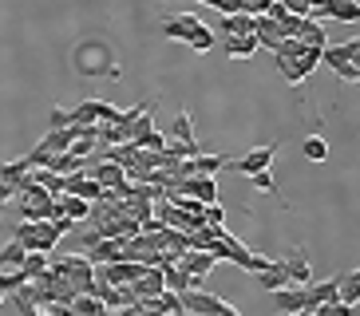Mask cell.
I'll list each match as a JSON object with an SVG mask.
<instances>
[{
    "mask_svg": "<svg viewBox=\"0 0 360 316\" xmlns=\"http://www.w3.org/2000/svg\"><path fill=\"white\" fill-rule=\"evenodd\" d=\"M206 253H210L214 261H233L238 269H245V273H254V265H257V253L250 249L245 242H238L233 233H214V242L206 245Z\"/></svg>",
    "mask_w": 360,
    "mask_h": 316,
    "instance_id": "6da1fadb",
    "label": "cell"
},
{
    "mask_svg": "<svg viewBox=\"0 0 360 316\" xmlns=\"http://www.w3.org/2000/svg\"><path fill=\"white\" fill-rule=\"evenodd\" d=\"M12 242H20L28 253H56L60 233L52 230V221H20L12 230Z\"/></svg>",
    "mask_w": 360,
    "mask_h": 316,
    "instance_id": "7a4b0ae2",
    "label": "cell"
},
{
    "mask_svg": "<svg viewBox=\"0 0 360 316\" xmlns=\"http://www.w3.org/2000/svg\"><path fill=\"white\" fill-rule=\"evenodd\" d=\"M48 269H56L60 277H68V284H72L75 293H87L91 289V281H96V265L87 261L84 253H75V257H48Z\"/></svg>",
    "mask_w": 360,
    "mask_h": 316,
    "instance_id": "3957f363",
    "label": "cell"
},
{
    "mask_svg": "<svg viewBox=\"0 0 360 316\" xmlns=\"http://www.w3.org/2000/svg\"><path fill=\"white\" fill-rule=\"evenodd\" d=\"M174 265H179V269H182L186 277H191V289H202V277L210 273V269H214L218 261H214V257H210L206 249H186Z\"/></svg>",
    "mask_w": 360,
    "mask_h": 316,
    "instance_id": "277c9868",
    "label": "cell"
},
{
    "mask_svg": "<svg viewBox=\"0 0 360 316\" xmlns=\"http://www.w3.org/2000/svg\"><path fill=\"white\" fill-rule=\"evenodd\" d=\"M179 301H182V312L186 316H218V308L226 305L222 296L202 293V289H186V293H179Z\"/></svg>",
    "mask_w": 360,
    "mask_h": 316,
    "instance_id": "5b68a950",
    "label": "cell"
},
{
    "mask_svg": "<svg viewBox=\"0 0 360 316\" xmlns=\"http://www.w3.org/2000/svg\"><path fill=\"white\" fill-rule=\"evenodd\" d=\"M87 174H91V178H96L99 186L107 190V194H115V198H119V194H127V186H131V182H127V174H123V166H115V162H107V158H99L96 166L87 170Z\"/></svg>",
    "mask_w": 360,
    "mask_h": 316,
    "instance_id": "8992f818",
    "label": "cell"
},
{
    "mask_svg": "<svg viewBox=\"0 0 360 316\" xmlns=\"http://www.w3.org/2000/svg\"><path fill=\"white\" fill-rule=\"evenodd\" d=\"M274 154H277V143H265V147H254L250 154H242V158H230V166L242 170L245 178H250V174H257V170H269Z\"/></svg>",
    "mask_w": 360,
    "mask_h": 316,
    "instance_id": "52a82bcc",
    "label": "cell"
},
{
    "mask_svg": "<svg viewBox=\"0 0 360 316\" xmlns=\"http://www.w3.org/2000/svg\"><path fill=\"white\" fill-rule=\"evenodd\" d=\"M254 277H257V284H262L265 293H274V289H285V284H289L285 265H281V261H269V257H257Z\"/></svg>",
    "mask_w": 360,
    "mask_h": 316,
    "instance_id": "ba28073f",
    "label": "cell"
},
{
    "mask_svg": "<svg viewBox=\"0 0 360 316\" xmlns=\"http://www.w3.org/2000/svg\"><path fill=\"white\" fill-rule=\"evenodd\" d=\"M274 308L281 316H297L305 312L309 301H305V284H285V289H274Z\"/></svg>",
    "mask_w": 360,
    "mask_h": 316,
    "instance_id": "9c48e42d",
    "label": "cell"
},
{
    "mask_svg": "<svg viewBox=\"0 0 360 316\" xmlns=\"http://www.w3.org/2000/svg\"><path fill=\"white\" fill-rule=\"evenodd\" d=\"M131 296H135V305H143V301H155V296L162 293V269H143V273L135 277V281L127 284Z\"/></svg>",
    "mask_w": 360,
    "mask_h": 316,
    "instance_id": "30bf717a",
    "label": "cell"
},
{
    "mask_svg": "<svg viewBox=\"0 0 360 316\" xmlns=\"http://www.w3.org/2000/svg\"><path fill=\"white\" fill-rule=\"evenodd\" d=\"M84 257L91 265H111V261H123V242L119 237H99V242L84 245Z\"/></svg>",
    "mask_w": 360,
    "mask_h": 316,
    "instance_id": "8fae6325",
    "label": "cell"
},
{
    "mask_svg": "<svg viewBox=\"0 0 360 316\" xmlns=\"http://www.w3.org/2000/svg\"><path fill=\"white\" fill-rule=\"evenodd\" d=\"M321 63H328V67L356 63V67H360V40L352 36L349 44H325V48H321Z\"/></svg>",
    "mask_w": 360,
    "mask_h": 316,
    "instance_id": "7c38bea8",
    "label": "cell"
},
{
    "mask_svg": "<svg viewBox=\"0 0 360 316\" xmlns=\"http://www.w3.org/2000/svg\"><path fill=\"white\" fill-rule=\"evenodd\" d=\"M285 273H289V284H309L313 281V265H309V253H305V245H297V249H289L285 253Z\"/></svg>",
    "mask_w": 360,
    "mask_h": 316,
    "instance_id": "4fadbf2b",
    "label": "cell"
},
{
    "mask_svg": "<svg viewBox=\"0 0 360 316\" xmlns=\"http://www.w3.org/2000/svg\"><path fill=\"white\" fill-rule=\"evenodd\" d=\"M64 194H75V198H84L87 206H96V202H103V198H107V190L99 186V182L91 178V174H75V178H68Z\"/></svg>",
    "mask_w": 360,
    "mask_h": 316,
    "instance_id": "5bb4252c",
    "label": "cell"
},
{
    "mask_svg": "<svg viewBox=\"0 0 360 316\" xmlns=\"http://www.w3.org/2000/svg\"><path fill=\"white\" fill-rule=\"evenodd\" d=\"M198 16L194 12H179V16H167L162 20V32H167V40H191L194 32H198Z\"/></svg>",
    "mask_w": 360,
    "mask_h": 316,
    "instance_id": "9a60e30c",
    "label": "cell"
},
{
    "mask_svg": "<svg viewBox=\"0 0 360 316\" xmlns=\"http://www.w3.org/2000/svg\"><path fill=\"white\" fill-rule=\"evenodd\" d=\"M340 20V24H356L360 20V0H325L321 4V20Z\"/></svg>",
    "mask_w": 360,
    "mask_h": 316,
    "instance_id": "2e32d148",
    "label": "cell"
},
{
    "mask_svg": "<svg viewBox=\"0 0 360 316\" xmlns=\"http://www.w3.org/2000/svg\"><path fill=\"white\" fill-rule=\"evenodd\" d=\"M254 40H257V48L277 52V44L285 40V36H281V24L277 20H269V16H254Z\"/></svg>",
    "mask_w": 360,
    "mask_h": 316,
    "instance_id": "e0dca14e",
    "label": "cell"
},
{
    "mask_svg": "<svg viewBox=\"0 0 360 316\" xmlns=\"http://www.w3.org/2000/svg\"><path fill=\"white\" fill-rule=\"evenodd\" d=\"M337 301H340V305H352V308H356V301H360V269L337 273Z\"/></svg>",
    "mask_w": 360,
    "mask_h": 316,
    "instance_id": "ac0fdd59",
    "label": "cell"
},
{
    "mask_svg": "<svg viewBox=\"0 0 360 316\" xmlns=\"http://www.w3.org/2000/svg\"><path fill=\"white\" fill-rule=\"evenodd\" d=\"M56 210L64 213V218H72V221L91 218V206H87L84 198H75V194H56Z\"/></svg>",
    "mask_w": 360,
    "mask_h": 316,
    "instance_id": "d6986e66",
    "label": "cell"
},
{
    "mask_svg": "<svg viewBox=\"0 0 360 316\" xmlns=\"http://www.w3.org/2000/svg\"><path fill=\"white\" fill-rule=\"evenodd\" d=\"M44 170H52V174H60V178H75V174H87L84 158H72V154H52Z\"/></svg>",
    "mask_w": 360,
    "mask_h": 316,
    "instance_id": "ffe728a7",
    "label": "cell"
},
{
    "mask_svg": "<svg viewBox=\"0 0 360 316\" xmlns=\"http://www.w3.org/2000/svg\"><path fill=\"white\" fill-rule=\"evenodd\" d=\"M297 40L305 44V48H325V44H328L325 24H321V20H309V16H305V20H301V32H297Z\"/></svg>",
    "mask_w": 360,
    "mask_h": 316,
    "instance_id": "44dd1931",
    "label": "cell"
},
{
    "mask_svg": "<svg viewBox=\"0 0 360 316\" xmlns=\"http://www.w3.org/2000/svg\"><path fill=\"white\" fill-rule=\"evenodd\" d=\"M222 32L226 36H254V16L250 12H230V16H222Z\"/></svg>",
    "mask_w": 360,
    "mask_h": 316,
    "instance_id": "7402d4cb",
    "label": "cell"
},
{
    "mask_svg": "<svg viewBox=\"0 0 360 316\" xmlns=\"http://www.w3.org/2000/svg\"><path fill=\"white\" fill-rule=\"evenodd\" d=\"M254 52H257L254 36H226V55H230V60H250Z\"/></svg>",
    "mask_w": 360,
    "mask_h": 316,
    "instance_id": "603a6c76",
    "label": "cell"
},
{
    "mask_svg": "<svg viewBox=\"0 0 360 316\" xmlns=\"http://www.w3.org/2000/svg\"><path fill=\"white\" fill-rule=\"evenodd\" d=\"M301 158H309V162H328V138L305 135L301 138Z\"/></svg>",
    "mask_w": 360,
    "mask_h": 316,
    "instance_id": "cb8c5ba5",
    "label": "cell"
},
{
    "mask_svg": "<svg viewBox=\"0 0 360 316\" xmlns=\"http://www.w3.org/2000/svg\"><path fill=\"white\" fill-rule=\"evenodd\" d=\"M99 123V99H84L72 107V126H96Z\"/></svg>",
    "mask_w": 360,
    "mask_h": 316,
    "instance_id": "d4e9b609",
    "label": "cell"
},
{
    "mask_svg": "<svg viewBox=\"0 0 360 316\" xmlns=\"http://www.w3.org/2000/svg\"><path fill=\"white\" fill-rule=\"evenodd\" d=\"M40 147L48 150V154H68V147H72V131H44V138H40Z\"/></svg>",
    "mask_w": 360,
    "mask_h": 316,
    "instance_id": "484cf974",
    "label": "cell"
},
{
    "mask_svg": "<svg viewBox=\"0 0 360 316\" xmlns=\"http://www.w3.org/2000/svg\"><path fill=\"white\" fill-rule=\"evenodd\" d=\"M68 308H72L75 316H107V308L99 305V301H96L91 293H75V296H72V305H68Z\"/></svg>",
    "mask_w": 360,
    "mask_h": 316,
    "instance_id": "4316f807",
    "label": "cell"
},
{
    "mask_svg": "<svg viewBox=\"0 0 360 316\" xmlns=\"http://www.w3.org/2000/svg\"><path fill=\"white\" fill-rule=\"evenodd\" d=\"M167 143H194V126H191V115H186V111H179V115H174Z\"/></svg>",
    "mask_w": 360,
    "mask_h": 316,
    "instance_id": "83f0119b",
    "label": "cell"
},
{
    "mask_svg": "<svg viewBox=\"0 0 360 316\" xmlns=\"http://www.w3.org/2000/svg\"><path fill=\"white\" fill-rule=\"evenodd\" d=\"M135 147L150 150V154H162V150H167V131H162V126H150L143 138H135Z\"/></svg>",
    "mask_w": 360,
    "mask_h": 316,
    "instance_id": "f1b7e54d",
    "label": "cell"
},
{
    "mask_svg": "<svg viewBox=\"0 0 360 316\" xmlns=\"http://www.w3.org/2000/svg\"><path fill=\"white\" fill-rule=\"evenodd\" d=\"M28 174H32V166H28V162H24V158H12V162H4V166H0V182H20V178H28Z\"/></svg>",
    "mask_w": 360,
    "mask_h": 316,
    "instance_id": "f546056e",
    "label": "cell"
},
{
    "mask_svg": "<svg viewBox=\"0 0 360 316\" xmlns=\"http://www.w3.org/2000/svg\"><path fill=\"white\" fill-rule=\"evenodd\" d=\"M24 253H28V249H24L20 242H8L4 249H0V269H20V265H24Z\"/></svg>",
    "mask_w": 360,
    "mask_h": 316,
    "instance_id": "4dcf8cb0",
    "label": "cell"
},
{
    "mask_svg": "<svg viewBox=\"0 0 360 316\" xmlns=\"http://www.w3.org/2000/svg\"><path fill=\"white\" fill-rule=\"evenodd\" d=\"M202 225H210L214 233L226 230V210L218 206V202H210V206H202Z\"/></svg>",
    "mask_w": 360,
    "mask_h": 316,
    "instance_id": "1f68e13d",
    "label": "cell"
},
{
    "mask_svg": "<svg viewBox=\"0 0 360 316\" xmlns=\"http://www.w3.org/2000/svg\"><path fill=\"white\" fill-rule=\"evenodd\" d=\"M24 273H28V281H36V277H44V269H48V253H24Z\"/></svg>",
    "mask_w": 360,
    "mask_h": 316,
    "instance_id": "d6a6232c",
    "label": "cell"
},
{
    "mask_svg": "<svg viewBox=\"0 0 360 316\" xmlns=\"http://www.w3.org/2000/svg\"><path fill=\"white\" fill-rule=\"evenodd\" d=\"M194 48V52H210L214 44H218V36H214V28H206V24H198V32H194L191 40H186Z\"/></svg>",
    "mask_w": 360,
    "mask_h": 316,
    "instance_id": "836d02e7",
    "label": "cell"
},
{
    "mask_svg": "<svg viewBox=\"0 0 360 316\" xmlns=\"http://www.w3.org/2000/svg\"><path fill=\"white\" fill-rule=\"evenodd\" d=\"M250 186L262 190V194H277V182H274V174H269V170H257V174H250Z\"/></svg>",
    "mask_w": 360,
    "mask_h": 316,
    "instance_id": "e575fe53",
    "label": "cell"
},
{
    "mask_svg": "<svg viewBox=\"0 0 360 316\" xmlns=\"http://www.w3.org/2000/svg\"><path fill=\"white\" fill-rule=\"evenodd\" d=\"M72 126V111L68 107H52V115H48V131H64Z\"/></svg>",
    "mask_w": 360,
    "mask_h": 316,
    "instance_id": "d590c367",
    "label": "cell"
},
{
    "mask_svg": "<svg viewBox=\"0 0 360 316\" xmlns=\"http://www.w3.org/2000/svg\"><path fill=\"white\" fill-rule=\"evenodd\" d=\"M277 67H281V75H285L289 84H301V79H305V72H301L297 60H277Z\"/></svg>",
    "mask_w": 360,
    "mask_h": 316,
    "instance_id": "8d00e7d4",
    "label": "cell"
},
{
    "mask_svg": "<svg viewBox=\"0 0 360 316\" xmlns=\"http://www.w3.org/2000/svg\"><path fill=\"white\" fill-rule=\"evenodd\" d=\"M313 312H317V316H352L356 308H352V305H340V301H333V305H317Z\"/></svg>",
    "mask_w": 360,
    "mask_h": 316,
    "instance_id": "74e56055",
    "label": "cell"
},
{
    "mask_svg": "<svg viewBox=\"0 0 360 316\" xmlns=\"http://www.w3.org/2000/svg\"><path fill=\"white\" fill-rule=\"evenodd\" d=\"M123 119V111L119 107H111L107 99H99V123H119Z\"/></svg>",
    "mask_w": 360,
    "mask_h": 316,
    "instance_id": "f35d334b",
    "label": "cell"
},
{
    "mask_svg": "<svg viewBox=\"0 0 360 316\" xmlns=\"http://www.w3.org/2000/svg\"><path fill=\"white\" fill-rule=\"evenodd\" d=\"M202 4H210V8H218L222 16H230V12H242V0H202Z\"/></svg>",
    "mask_w": 360,
    "mask_h": 316,
    "instance_id": "ab89813d",
    "label": "cell"
},
{
    "mask_svg": "<svg viewBox=\"0 0 360 316\" xmlns=\"http://www.w3.org/2000/svg\"><path fill=\"white\" fill-rule=\"evenodd\" d=\"M333 72H337L345 84H360V67L356 63H340V67H333Z\"/></svg>",
    "mask_w": 360,
    "mask_h": 316,
    "instance_id": "60d3db41",
    "label": "cell"
},
{
    "mask_svg": "<svg viewBox=\"0 0 360 316\" xmlns=\"http://www.w3.org/2000/svg\"><path fill=\"white\" fill-rule=\"evenodd\" d=\"M269 4H274V0H242V12H250V16H265Z\"/></svg>",
    "mask_w": 360,
    "mask_h": 316,
    "instance_id": "b9f144b4",
    "label": "cell"
},
{
    "mask_svg": "<svg viewBox=\"0 0 360 316\" xmlns=\"http://www.w3.org/2000/svg\"><path fill=\"white\" fill-rule=\"evenodd\" d=\"M12 198H16V190H12L8 182H0V206H8Z\"/></svg>",
    "mask_w": 360,
    "mask_h": 316,
    "instance_id": "7bdbcfd3",
    "label": "cell"
},
{
    "mask_svg": "<svg viewBox=\"0 0 360 316\" xmlns=\"http://www.w3.org/2000/svg\"><path fill=\"white\" fill-rule=\"evenodd\" d=\"M218 316H242V312H238L233 305H222V308H218Z\"/></svg>",
    "mask_w": 360,
    "mask_h": 316,
    "instance_id": "ee69618b",
    "label": "cell"
},
{
    "mask_svg": "<svg viewBox=\"0 0 360 316\" xmlns=\"http://www.w3.org/2000/svg\"><path fill=\"white\" fill-rule=\"evenodd\" d=\"M68 316H75V312H68Z\"/></svg>",
    "mask_w": 360,
    "mask_h": 316,
    "instance_id": "f6af8a7d",
    "label": "cell"
}]
</instances>
